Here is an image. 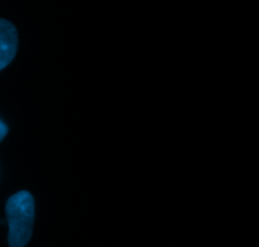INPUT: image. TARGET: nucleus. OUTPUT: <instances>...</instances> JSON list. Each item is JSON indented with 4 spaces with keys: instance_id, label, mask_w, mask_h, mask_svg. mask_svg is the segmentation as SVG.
<instances>
[{
    "instance_id": "f257e3e1",
    "label": "nucleus",
    "mask_w": 259,
    "mask_h": 247,
    "mask_svg": "<svg viewBox=\"0 0 259 247\" xmlns=\"http://www.w3.org/2000/svg\"><path fill=\"white\" fill-rule=\"evenodd\" d=\"M9 233L8 242L12 247H23L30 241L34 223V199L29 192H18L5 204Z\"/></svg>"
},
{
    "instance_id": "f03ea898",
    "label": "nucleus",
    "mask_w": 259,
    "mask_h": 247,
    "mask_svg": "<svg viewBox=\"0 0 259 247\" xmlns=\"http://www.w3.org/2000/svg\"><path fill=\"white\" fill-rule=\"evenodd\" d=\"M17 48V29L12 23L0 18V71L14 60Z\"/></svg>"
},
{
    "instance_id": "7ed1b4c3",
    "label": "nucleus",
    "mask_w": 259,
    "mask_h": 247,
    "mask_svg": "<svg viewBox=\"0 0 259 247\" xmlns=\"http://www.w3.org/2000/svg\"><path fill=\"white\" fill-rule=\"evenodd\" d=\"M7 133H8V127L5 126V123H3V122L0 121V142H2L3 138L7 136Z\"/></svg>"
}]
</instances>
